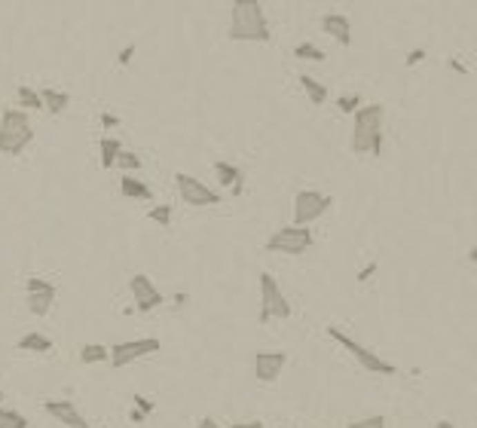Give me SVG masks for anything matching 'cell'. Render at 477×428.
I'll return each mask as SVG.
<instances>
[{
    "instance_id": "cell-41",
    "label": "cell",
    "mask_w": 477,
    "mask_h": 428,
    "mask_svg": "<svg viewBox=\"0 0 477 428\" xmlns=\"http://www.w3.org/2000/svg\"><path fill=\"white\" fill-rule=\"evenodd\" d=\"M0 407H3V389H0Z\"/></svg>"
},
{
    "instance_id": "cell-19",
    "label": "cell",
    "mask_w": 477,
    "mask_h": 428,
    "mask_svg": "<svg viewBox=\"0 0 477 428\" xmlns=\"http://www.w3.org/2000/svg\"><path fill=\"white\" fill-rule=\"evenodd\" d=\"M40 98H43V110H49V113H65L70 104V95L59 89H40Z\"/></svg>"
},
{
    "instance_id": "cell-10",
    "label": "cell",
    "mask_w": 477,
    "mask_h": 428,
    "mask_svg": "<svg viewBox=\"0 0 477 428\" xmlns=\"http://www.w3.org/2000/svg\"><path fill=\"white\" fill-rule=\"evenodd\" d=\"M25 291H28V312L37 318L49 315V309H52V303H55V284L46 282V278H40V275H31L25 282Z\"/></svg>"
},
{
    "instance_id": "cell-24",
    "label": "cell",
    "mask_w": 477,
    "mask_h": 428,
    "mask_svg": "<svg viewBox=\"0 0 477 428\" xmlns=\"http://www.w3.org/2000/svg\"><path fill=\"white\" fill-rule=\"evenodd\" d=\"M294 55H297V59H303V61H324V52L315 46V43H309V40H306V43H297V46H294Z\"/></svg>"
},
{
    "instance_id": "cell-40",
    "label": "cell",
    "mask_w": 477,
    "mask_h": 428,
    "mask_svg": "<svg viewBox=\"0 0 477 428\" xmlns=\"http://www.w3.org/2000/svg\"><path fill=\"white\" fill-rule=\"evenodd\" d=\"M187 303V294H175V306H184Z\"/></svg>"
},
{
    "instance_id": "cell-17",
    "label": "cell",
    "mask_w": 477,
    "mask_h": 428,
    "mask_svg": "<svg viewBox=\"0 0 477 428\" xmlns=\"http://www.w3.org/2000/svg\"><path fill=\"white\" fill-rule=\"evenodd\" d=\"M215 177L220 187H233V190H242V171L233 166V162H215Z\"/></svg>"
},
{
    "instance_id": "cell-23",
    "label": "cell",
    "mask_w": 477,
    "mask_h": 428,
    "mask_svg": "<svg viewBox=\"0 0 477 428\" xmlns=\"http://www.w3.org/2000/svg\"><path fill=\"white\" fill-rule=\"evenodd\" d=\"M0 428H28V416L12 407H0Z\"/></svg>"
},
{
    "instance_id": "cell-36",
    "label": "cell",
    "mask_w": 477,
    "mask_h": 428,
    "mask_svg": "<svg viewBox=\"0 0 477 428\" xmlns=\"http://www.w3.org/2000/svg\"><path fill=\"white\" fill-rule=\"evenodd\" d=\"M230 428H266V425L257 422V419H245V422H233Z\"/></svg>"
},
{
    "instance_id": "cell-42",
    "label": "cell",
    "mask_w": 477,
    "mask_h": 428,
    "mask_svg": "<svg viewBox=\"0 0 477 428\" xmlns=\"http://www.w3.org/2000/svg\"><path fill=\"white\" fill-rule=\"evenodd\" d=\"M279 428H284V425H279Z\"/></svg>"
},
{
    "instance_id": "cell-4",
    "label": "cell",
    "mask_w": 477,
    "mask_h": 428,
    "mask_svg": "<svg viewBox=\"0 0 477 428\" xmlns=\"http://www.w3.org/2000/svg\"><path fill=\"white\" fill-rule=\"evenodd\" d=\"M324 333H327V337H331V340H337L340 346H343L346 352L352 355V358H355V361L361 364V367L367 370V373H380V376H395V373H398V367H395V364L386 361V358H382V355H376L373 349L361 346L358 340H352L346 331H340L337 324H327V331H324Z\"/></svg>"
},
{
    "instance_id": "cell-34",
    "label": "cell",
    "mask_w": 477,
    "mask_h": 428,
    "mask_svg": "<svg viewBox=\"0 0 477 428\" xmlns=\"http://www.w3.org/2000/svg\"><path fill=\"white\" fill-rule=\"evenodd\" d=\"M101 126H104V128L119 126V117H117V113H101Z\"/></svg>"
},
{
    "instance_id": "cell-35",
    "label": "cell",
    "mask_w": 477,
    "mask_h": 428,
    "mask_svg": "<svg viewBox=\"0 0 477 428\" xmlns=\"http://www.w3.org/2000/svg\"><path fill=\"white\" fill-rule=\"evenodd\" d=\"M129 419H132L135 425H144V422H147V416L138 410V407H132V410H129Z\"/></svg>"
},
{
    "instance_id": "cell-27",
    "label": "cell",
    "mask_w": 477,
    "mask_h": 428,
    "mask_svg": "<svg viewBox=\"0 0 477 428\" xmlns=\"http://www.w3.org/2000/svg\"><path fill=\"white\" fill-rule=\"evenodd\" d=\"M337 107H340L343 113H349V117H355V113L361 110V98H358V95H340V98H337Z\"/></svg>"
},
{
    "instance_id": "cell-21",
    "label": "cell",
    "mask_w": 477,
    "mask_h": 428,
    "mask_svg": "<svg viewBox=\"0 0 477 428\" xmlns=\"http://www.w3.org/2000/svg\"><path fill=\"white\" fill-rule=\"evenodd\" d=\"M80 361L83 364H101V361H110V349L101 346V342H86L80 349Z\"/></svg>"
},
{
    "instance_id": "cell-22",
    "label": "cell",
    "mask_w": 477,
    "mask_h": 428,
    "mask_svg": "<svg viewBox=\"0 0 477 428\" xmlns=\"http://www.w3.org/2000/svg\"><path fill=\"white\" fill-rule=\"evenodd\" d=\"M19 104H22V110H43V98H40L37 89H31V86H19Z\"/></svg>"
},
{
    "instance_id": "cell-2",
    "label": "cell",
    "mask_w": 477,
    "mask_h": 428,
    "mask_svg": "<svg viewBox=\"0 0 477 428\" xmlns=\"http://www.w3.org/2000/svg\"><path fill=\"white\" fill-rule=\"evenodd\" d=\"M382 104H364L355 113V128H352V150L355 153H373L380 156L382 150Z\"/></svg>"
},
{
    "instance_id": "cell-29",
    "label": "cell",
    "mask_w": 477,
    "mask_h": 428,
    "mask_svg": "<svg viewBox=\"0 0 477 428\" xmlns=\"http://www.w3.org/2000/svg\"><path fill=\"white\" fill-rule=\"evenodd\" d=\"M132 407H138V410L144 413V416H150V413L156 410V404H153L147 395H135V404H132Z\"/></svg>"
},
{
    "instance_id": "cell-14",
    "label": "cell",
    "mask_w": 477,
    "mask_h": 428,
    "mask_svg": "<svg viewBox=\"0 0 477 428\" xmlns=\"http://www.w3.org/2000/svg\"><path fill=\"white\" fill-rule=\"evenodd\" d=\"M322 31L327 37H333L340 46H352V21L343 12H327L322 16Z\"/></svg>"
},
{
    "instance_id": "cell-32",
    "label": "cell",
    "mask_w": 477,
    "mask_h": 428,
    "mask_svg": "<svg viewBox=\"0 0 477 428\" xmlns=\"http://www.w3.org/2000/svg\"><path fill=\"white\" fill-rule=\"evenodd\" d=\"M132 55H135V46L129 43V46H123V52L117 55V61H119V64H129V61H132Z\"/></svg>"
},
{
    "instance_id": "cell-5",
    "label": "cell",
    "mask_w": 477,
    "mask_h": 428,
    "mask_svg": "<svg viewBox=\"0 0 477 428\" xmlns=\"http://www.w3.org/2000/svg\"><path fill=\"white\" fill-rule=\"evenodd\" d=\"M315 245V235H312L309 226H282L266 239V251L273 254H306L309 248Z\"/></svg>"
},
{
    "instance_id": "cell-38",
    "label": "cell",
    "mask_w": 477,
    "mask_h": 428,
    "mask_svg": "<svg viewBox=\"0 0 477 428\" xmlns=\"http://www.w3.org/2000/svg\"><path fill=\"white\" fill-rule=\"evenodd\" d=\"M468 263H474V266H477V242L471 245V251H468Z\"/></svg>"
},
{
    "instance_id": "cell-6",
    "label": "cell",
    "mask_w": 477,
    "mask_h": 428,
    "mask_svg": "<svg viewBox=\"0 0 477 428\" xmlns=\"http://www.w3.org/2000/svg\"><path fill=\"white\" fill-rule=\"evenodd\" d=\"M257 282H260V315H257L260 324H269L273 318H291V303L284 300L279 282L269 273H260Z\"/></svg>"
},
{
    "instance_id": "cell-20",
    "label": "cell",
    "mask_w": 477,
    "mask_h": 428,
    "mask_svg": "<svg viewBox=\"0 0 477 428\" xmlns=\"http://www.w3.org/2000/svg\"><path fill=\"white\" fill-rule=\"evenodd\" d=\"M297 80H300V89L306 92V98H309L312 104H324L327 101V86L324 83H318L315 77H309V74L297 77Z\"/></svg>"
},
{
    "instance_id": "cell-39",
    "label": "cell",
    "mask_w": 477,
    "mask_h": 428,
    "mask_svg": "<svg viewBox=\"0 0 477 428\" xmlns=\"http://www.w3.org/2000/svg\"><path fill=\"white\" fill-rule=\"evenodd\" d=\"M434 428H456L450 419H438V422H434Z\"/></svg>"
},
{
    "instance_id": "cell-9",
    "label": "cell",
    "mask_w": 477,
    "mask_h": 428,
    "mask_svg": "<svg viewBox=\"0 0 477 428\" xmlns=\"http://www.w3.org/2000/svg\"><path fill=\"white\" fill-rule=\"evenodd\" d=\"M175 187H177V196H181L187 205H193V208H208V205L220 202V196L208 187V184H202L193 175H184V171L175 175Z\"/></svg>"
},
{
    "instance_id": "cell-25",
    "label": "cell",
    "mask_w": 477,
    "mask_h": 428,
    "mask_svg": "<svg viewBox=\"0 0 477 428\" xmlns=\"http://www.w3.org/2000/svg\"><path fill=\"white\" fill-rule=\"evenodd\" d=\"M147 217H150L153 224H159V226H172V205H168V202L153 205V208L147 211Z\"/></svg>"
},
{
    "instance_id": "cell-16",
    "label": "cell",
    "mask_w": 477,
    "mask_h": 428,
    "mask_svg": "<svg viewBox=\"0 0 477 428\" xmlns=\"http://www.w3.org/2000/svg\"><path fill=\"white\" fill-rule=\"evenodd\" d=\"M19 349L46 355V352H52V340H49L46 333H40V331H31V333H22V337H19Z\"/></svg>"
},
{
    "instance_id": "cell-28",
    "label": "cell",
    "mask_w": 477,
    "mask_h": 428,
    "mask_svg": "<svg viewBox=\"0 0 477 428\" xmlns=\"http://www.w3.org/2000/svg\"><path fill=\"white\" fill-rule=\"evenodd\" d=\"M346 428H386V416H364V419H352Z\"/></svg>"
},
{
    "instance_id": "cell-37",
    "label": "cell",
    "mask_w": 477,
    "mask_h": 428,
    "mask_svg": "<svg viewBox=\"0 0 477 428\" xmlns=\"http://www.w3.org/2000/svg\"><path fill=\"white\" fill-rule=\"evenodd\" d=\"M196 428H224V425H220V422H217V419L205 416V419H199V422H196Z\"/></svg>"
},
{
    "instance_id": "cell-3",
    "label": "cell",
    "mask_w": 477,
    "mask_h": 428,
    "mask_svg": "<svg viewBox=\"0 0 477 428\" xmlns=\"http://www.w3.org/2000/svg\"><path fill=\"white\" fill-rule=\"evenodd\" d=\"M34 141V126L28 119V110L22 107H6L0 113V153L19 156Z\"/></svg>"
},
{
    "instance_id": "cell-13",
    "label": "cell",
    "mask_w": 477,
    "mask_h": 428,
    "mask_svg": "<svg viewBox=\"0 0 477 428\" xmlns=\"http://www.w3.org/2000/svg\"><path fill=\"white\" fill-rule=\"evenodd\" d=\"M284 364H288V355L284 352H257L251 361V367H254V376H257L260 382H275L282 376Z\"/></svg>"
},
{
    "instance_id": "cell-31",
    "label": "cell",
    "mask_w": 477,
    "mask_h": 428,
    "mask_svg": "<svg viewBox=\"0 0 477 428\" xmlns=\"http://www.w3.org/2000/svg\"><path fill=\"white\" fill-rule=\"evenodd\" d=\"M376 269H380V263H376V260H373V263H367V266H364V269H361V273H358V282H361V284H364V282H370V275H373Z\"/></svg>"
},
{
    "instance_id": "cell-11",
    "label": "cell",
    "mask_w": 477,
    "mask_h": 428,
    "mask_svg": "<svg viewBox=\"0 0 477 428\" xmlns=\"http://www.w3.org/2000/svg\"><path fill=\"white\" fill-rule=\"evenodd\" d=\"M129 291H132V297H135V309L138 312H153V309H159L162 303H166V297L159 294V288L150 282V275H144V273H135L129 278Z\"/></svg>"
},
{
    "instance_id": "cell-33",
    "label": "cell",
    "mask_w": 477,
    "mask_h": 428,
    "mask_svg": "<svg viewBox=\"0 0 477 428\" xmlns=\"http://www.w3.org/2000/svg\"><path fill=\"white\" fill-rule=\"evenodd\" d=\"M447 68L456 70V74H468V68H465V64H462L459 59H456V55H453V59H447Z\"/></svg>"
},
{
    "instance_id": "cell-12",
    "label": "cell",
    "mask_w": 477,
    "mask_h": 428,
    "mask_svg": "<svg viewBox=\"0 0 477 428\" xmlns=\"http://www.w3.org/2000/svg\"><path fill=\"white\" fill-rule=\"evenodd\" d=\"M43 410L55 419V422H61V425H68V428H89L86 416H83V413L77 410V404L68 401V398H52V401L43 404Z\"/></svg>"
},
{
    "instance_id": "cell-30",
    "label": "cell",
    "mask_w": 477,
    "mask_h": 428,
    "mask_svg": "<svg viewBox=\"0 0 477 428\" xmlns=\"http://www.w3.org/2000/svg\"><path fill=\"white\" fill-rule=\"evenodd\" d=\"M425 55H429V52H425V49H422V46H419V49H413V52L407 55V61H404V64H407V68H413V64L425 61Z\"/></svg>"
},
{
    "instance_id": "cell-15",
    "label": "cell",
    "mask_w": 477,
    "mask_h": 428,
    "mask_svg": "<svg viewBox=\"0 0 477 428\" xmlns=\"http://www.w3.org/2000/svg\"><path fill=\"white\" fill-rule=\"evenodd\" d=\"M119 193H123L126 199H144V202H150V199H153V190L147 187L144 181H138L135 175H123V177H119Z\"/></svg>"
},
{
    "instance_id": "cell-7",
    "label": "cell",
    "mask_w": 477,
    "mask_h": 428,
    "mask_svg": "<svg viewBox=\"0 0 477 428\" xmlns=\"http://www.w3.org/2000/svg\"><path fill=\"white\" fill-rule=\"evenodd\" d=\"M333 199L322 190H300L294 196V226H309L331 211Z\"/></svg>"
},
{
    "instance_id": "cell-26",
    "label": "cell",
    "mask_w": 477,
    "mask_h": 428,
    "mask_svg": "<svg viewBox=\"0 0 477 428\" xmlns=\"http://www.w3.org/2000/svg\"><path fill=\"white\" fill-rule=\"evenodd\" d=\"M117 166L123 168V175H132V171L141 168V156L132 153V150H123V153H119V159H117Z\"/></svg>"
},
{
    "instance_id": "cell-1",
    "label": "cell",
    "mask_w": 477,
    "mask_h": 428,
    "mask_svg": "<svg viewBox=\"0 0 477 428\" xmlns=\"http://www.w3.org/2000/svg\"><path fill=\"white\" fill-rule=\"evenodd\" d=\"M273 31H269L266 12L254 0H239L233 3V19H230V40H248V43H269Z\"/></svg>"
},
{
    "instance_id": "cell-8",
    "label": "cell",
    "mask_w": 477,
    "mask_h": 428,
    "mask_svg": "<svg viewBox=\"0 0 477 428\" xmlns=\"http://www.w3.org/2000/svg\"><path fill=\"white\" fill-rule=\"evenodd\" d=\"M162 349V342L156 337H138V340H126V342H117L110 346V364L117 370L129 367L132 361H141V358H150Z\"/></svg>"
},
{
    "instance_id": "cell-18",
    "label": "cell",
    "mask_w": 477,
    "mask_h": 428,
    "mask_svg": "<svg viewBox=\"0 0 477 428\" xmlns=\"http://www.w3.org/2000/svg\"><path fill=\"white\" fill-rule=\"evenodd\" d=\"M98 150H101V168L110 171L113 166H117L119 153H123V144H119L117 138H110V135H104V138L98 141Z\"/></svg>"
}]
</instances>
